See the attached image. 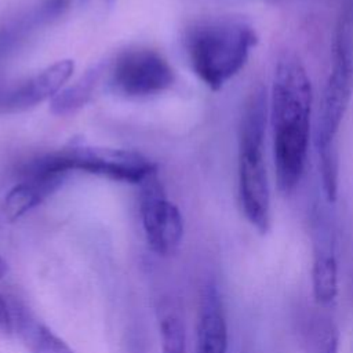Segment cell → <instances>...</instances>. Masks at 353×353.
<instances>
[{
  "label": "cell",
  "mask_w": 353,
  "mask_h": 353,
  "mask_svg": "<svg viewBox=\"0 0 353 353\" xmlns=\"http://www.w3.org/2000/svg\"><path fill=\"white\" fill-rule=\"evenodd\" d=\"M266 106L263 92L248 101L239 138V196L245 218L261 233L270 223V189L263 156Z\"/></svg>",
  "instance_id": "4"
},
{
  "label": "cell",
  "mask_w": 353,
  "mask_h": 353,
  "mask_svg": "<svg viewBox=\"0 0 353 353\" xmlns=\"http://www.w3.org/2000/svg\"><path fill=\"white\" fill-rule=\"evenodd\" d=\"M73 70L74 62L72 59L57 61L11 90L3 98L1 105L6 109L23 110L55 97L72 77Z\"/></svg>",
  "instance_id": "8"
},
{
  "label": "cell",
  "mask_w": 353,
  "mask_h": 353,
  "mask_svg": "<svg viewBox=\"0 0 353 353\" xmlns=\"http://www.w3.org/2000/svg\"><path fill=\"white\" fill-rule=\"evenodd\" d=\"M139 211L146 241L153 252L168 256L176 251L183 236V218L168 200L157 170L139 185Z\"/></svg>",
  "instance_id": "7"
},
{
  "label": "cell",
  "mask_w": 353,
  "mask_h": 353,
  "mask_svg": "<svg viewBox=\"0 0 353 353\" xmlns=\"http://www.w3.org/2000/svg\"><path fill=\"white\" fill-rule=\"evenodd\" d=\"M161 353H186L185 325L176 310L167 307L160 316Z\"/></svg>",
  "instance_id": "12"
},
{
  "label": "cell",
  "mask_w": 353,
  "mask_h": 353,
  "mask_svg": "<svg viewBox=\"0 0 353 353\" xmlns=\"http://www.w3.org/2000/svg\"><path fill=\"white\" fill-rule=\"evenodd\" d=\"M10 320V303L8 301L0 294V328L6 330Z\"/></svg>",
  "instance_id": "14"
},
{
  "label": "cell",
  "mask_w": 353,
  "mask_h": 353,
  "mask_svg": "<svg viewBox=\"0 0 353 353\" xmlns=\"http://www.w3.org/2000/svg\"><path fill=\"white\" fill-rule=\"evenodd\" d=\"M50 157L63 174L80 171L134 185H139L150 172L157 170L156 164L139 152L85 143H70L51 152Z\"/></svg>",
  "instance_id": "5"
},
{
  "label": "cell",
  "mask_w": 353,
  "mask_h": 353,
  "mask_svg": "<svg viewBox=\"0 0 353 353\" xmlns=\"http://www.w3.org/2000/svg\"><path fill=\"white\" fill-rule=\"evenodd\" d=\"M313 295L320 305L331 303L338 294V266L332 252H316L312 266Z\"/></svg>",
  "instance_id": "11"
},
{
  "label": "cell",
  "mask_w": 353,
  "mask_h": 353,
  "mask_svg": "<svg viewBox=\"0 0 353 353\" xmlns=\"http://www.w3.org/2000/svg\"><path fill=\"white\" fill-rule=\"evenodd\" d=\"M10 332L29 353H74L73 349L30 310L17 301H10Z\"/></svg>",
  "instance_id": "9"
},
{
  "label": "cell",
  "mask_w": 353,
  "mask_h": 353,
  "mask_svg": "<svg viewBox=\"0 0 353 353\" xmlns=\"http://www.w3.org/2000/svg\"><path fill=\"white\" fill-rule=\"evenodd\" d=\"M256 41V33L248 22L229 17L196 21L183 34L192 70L214 91L240 73Z\"/></svg>",
  "instance_id": "3"
},
{
  "label": "cell",
  "mask_w": 353,
  "mask_h": 353,
  "mask_svg": "<svg viewBox=\"0 0 353 353\" xmlns=\"http://www.w3.org/2000/svg\"><path fill=\"white\" fill-rule=\"evenodd\" d=\"M8 272V265L3 256H0V279H3Z\"/></svg>",
  "instance_id": "16"
},
{
  "label": "cell",
  "mask_w": 353,
  "mask_h": 353,
  "mask_svg": "<svg viewBox=\"0 0 353 353\" xmlns=\"http://www.w3.org/2000/svg\"><path fill=\"white\" fill-rule=\"evenodd\" d=\"M353 95V22L352 12L339 18L332 43V59L320 102L316 148L320 159L323 190L334 201L338 190L336 137Z\"/></svg>",
  "instance_id": "2"
},
{
  "label": "cell",
  "mask_w": 353,
  "mask_h": 353,
  "mask_svg": "<svg viewBox=\"0 0 353 353\" xmlns=\"http://www.w3.org/2000/svg\"><path fill=\"white\" fill-rule=\"evenodd\" d=\"M81 1H84L88 6H92L95 8H108L114 3V0H81Z\"/></svg>",
  "instance_id": "15"
},
{
  "label": "cell",
  "mask_w": 353,
  "mask_h": 353,
  "mask_svg": "<svg viewBox=\"0 0 353 353\" xmlns=\"http://www.w3.org/2000/svg\"><path fill=\"white\" fill-rule=\"evenodd\" d=\"M196 353H228V327L222 301L214 284L205 285L201 294Z\"/></svg>",
  "instance_id": "10"
},
{
  "label": "cell",
  "mask_w": 353,
  "mask_h": 353,
  "mask_svg": "<svg viewBox=\"0 0 353 353\" xmlns=\"http://www.w3.org/2000/svg\"><path fill=\"white\" fill-rule=\"evenodd\" d=\"M310 353H338V331L330 320H316L309 328Z\"/></svg>",
  "instance_id": "13"
},
{
  "label": "cell",
  "mask_w": 353,
  "mask_h": 353,
  "mask_svg": "<svg viewBox=\"0 0 353 353\" xmlns=\"http://www.w3.org/2000/svg\"><path fill=\"white\" fill-rule=\"evenodd\" d=\"M312 84L302 62L284 54L276 65L270 123L273 134V159L277 185L281 192H292L305 171L312 113Z\"/></svg>",
  "instance_id": "1"
},
{
  "label": "cell",
  "mask_w": 353,
  "mask_h": 353,
  "mask_svg": "<svg viewBox=\"0 0 353 353\" xmlns=\"http://www.w3.org/2000/svg\"><path fill=\"white\" fill-rule=\"evenodd\" d=\"M109 81L113 90L121 95L142 98L168 90L175 81V73L159 51L134 47L114 58Z\"/></svg>",
  "instance_id": "6"
}]
</instances>
